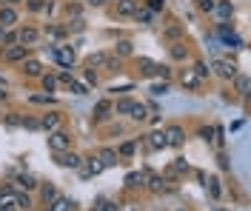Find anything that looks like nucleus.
<instances>
[{
  "label": "nucleus",
  "instance_id": "nucleus-1",
  "mask_svg": "<svg viewBox=\"0 0 251 211\" xmlns=\"http://www.w3.org/2000/svg\"><path fill=\"white\" fill-rule=\"evenodd\" d=\"M46 143H49V148L51 151H66V148L72 146V137L66 134V131H49V137H46Z\"/></svg>",
  "mask_w": 251,
  "mask_h": 211
},
{
  "label": "nucleus",
  "instance_id": "nucleus-2",
  "mask_svg": "<svg viewBox=\"0 0 251 211\" xmlns=\"http://www.w3.org/2000/svg\"><path fill=\"white\" fill-rule=\"evenodd\" d=\"M51 57H54L63 69H72V66H75V49H72V46H51Z\"/></svg>",
  "mask_w": 251,
  "mask_h": 211
},
{
  "label": "nucleus",
  "instance_id": "nucleus-3",
  "mask_svg": "<svg viewBox=\"0 0 251 211\" xmlns=\"http://www.w3.org/2000/svg\"><path fill=\"white\" fill-rule=\"evenodd\" d=\"M54 163H57L60 168H80V163H83V157L66 148V151H54Z\"/></svg>",
  "mask_w": 251,
  "mask_h": 211
},
{
  "label": "nucleus",
  "instance_id": "nucleus-4",
  "mask_svg": "<svg viewBox=\"0 0 251 211\" xmlns=\"http://www.w3.org/2000/svg\"><path fill=\"white\" fill-rule=\"evenodd\" d=\"M140 66H143V74L146 77H169V66H160V63H151V60H146V57H140Z\"/></svg>",
  "mask_w": 251,
  "mask_h": 211
},
{
  "label": "nucleus",
  "instance_id": "nucleus-5",
  "mask_svg": "<svg viewBox=\"0 0 251 211\" xmlns=\"http://www.w3.org/2000/svg\"><path fill=\"white\" fill-rule=\"evenodd\" d=\"M77 171H80V177H83V180H89V177H97V174L103 171V165H100V160H97V157H89V160L80 163Z\"/></svg>",
  "mask_w": 251,
  "mask_h": 211
},
{
  "label": "nucleus",
  "instance_id": "nucleus-6",
  "mask_svg": "<svg viewBox=\"0 0 251 211\" xmlns=\"http://www.w3.org/2000/svg\"><path fill=\"white\" fill-rule=\"evenodd\" d=\"M146 188H149V191H154V194H166V191H172L169 180L160 177V174H151V177H146Z\"/></svg>",
  "mask_w": 251,
  "mask_h": 211
},
{
  "label": "nucleus",
  "instance_id": "nucleus-7",
  "mask_svg": "<svg viewBox=\"0 0 251 211\" xmlns=\"http://www.w3.org/2000/svg\"><path fill=\"white\" fill-rule=\"evenodd\" d=\"M26 57H29V46H20V43L17 46H6V60L9 63H23Z\"/></svg>",
  "mask_w": 251,
  "mask_h": 211
},
{
  "label": "nucleus",
  "instance_id": "nucleus-8",
  "mask_svg": "<svg viewBox=\"0 0 251 211\" xmlns=\"http://www.w3.org/2000/svg\"><path fill=\"white\" fill-rule=\"evenodd\" d=\"M214 69H217L220 77H226V80H234L237 77V66L231 60H214Z\"/></svg>",
  "mask_w": 251,
  "mask_h": 211
},
{
  "label": "nucleus",
  "instance_id": "nucleus-9",
  "mask_svg": "<svg viewBox=\"0 0 251 211\" xmlns=\"http://www.w3.org/2000/svg\"><path fill=\"white\" fill-rule=\"evenodd\" d=\"M163 134H166V146H183V140H186V134H183L180 126H169Z\"/></svg>",
  "mask_w": 251,
  "mask_h": 211
},
{
  "label": "nucleus",
  "instance_id": "nucleus-10",
  "mask_svg": "<svg viewBox=\"0 0 251 211\" xmlns=\"http://www.w3.org/2000/svg\"><path fill=\"white\" fill-rule=\"evenodd\" d=\"M37 37H40V32H37V29H31V26H26V29H20V32H17V43H20V46H34V43H37Z\"/></svg>",
  "mask_w": 251,
  "mask_h": 211
},
{
  "label": "nucleus",
  "instance_id": "nucleus-11",
  "mask_svg": "<svg viewBox=\"0 0 251 211\" xmlns=\"http://www.w3.org/2000/svg\"><path fill=\"white\" fill-rule=\"evenodd\" d=\"M217 32H220V37H223V43H226V46H234V49H240V46H243V40H240L234 32H228V26H226V23H220Z\"/></svg>",
  "mask_w": 251,
  "mask_h": 211
},
{
  "label": "nucleus",
  "instance_id": "nucleus-12",
  "mask_svg": "<svg viewBox=\"0 0 251 211\" xmlns=\"http://www.w3.org/2000/svg\"><path fill=\"white\" fill-rule=\"evenodd\" d=\"M17 23V12L12 6H0V26L3 29H9V26H15Z\"/></svg>",
  "mask_w": 251,
  "mask_h": 211
},
{
  "label": "nucleus",
  "instance_id": "nucleus-13",
  "mask_svg": "<svg viewBox=\"0 0 251 211\" xmlns=\"http://www.w3.org/2000/svg\"><path fill=\"white\" fill-rule=\"evenodd\" d=\"M137 6H140V0H117V15L131 17L134 12H137Z\"/></svg>",
  "mask_w": 251,
  "mask_h": 211
},
{
  "label": "nucleus",
  "instance_id": "nucleus-14",
  "mask_svg": "<svg viewBox=\"0 0 251 211\" xmlns=\"http://www.w3.org/2000/svg\"><path fill=\"white\" fill-rule=\"evenodd\" d=\"M97 160H100V165L106 168V165H117L120 157H117V151H114V148H103V151L97 154Z\"/></svg>",
  "mask_w": 251,
  "mask_h": 211
},
{
  "label": "nucleus",
  "instance_id": "nucleus-15",
  "mask_svg": "<svg viewBox=\"0 0 251 211\" xmlns=\"http://www.w3.org/2000/svg\"><path fill=\"white\" fill-rule=\"evenodd\" d=\"M23 74H29V77H40V74H43V66L37 63V60H31V57H26V60H23Z\"/></svg>",
  "mask_w": 251,
  "mask_h": 211
},
{
  "label": "nucleus",
  "instance_id": "nucleus-16",
  "mask_svg": "<svg viewBox=\"0 0 251 211\" xmlns=\"http://www.w3.org/2000/svg\"><path fill=\"white\" fill-rule=\"evenodd\" d=\"M72 209H75V203H72V200H66V197H54V200L49 203L46 211H72Z\"/></svg>",
  "mask_w": 251,
  "mask_h": 211
},
{
  "label": "nucleus",
  "instance_id": "nucleus-17",
  "mask_svg": "<svg viewBox=\"0 0 251 211\" xmlns=\"http://www.w3.org/2000/svg\"><path fill=\"white\" fill-rule=\"evenodd\" d=\"M146 146L149 148H166V134H163V131H151V134L146 137Z\"/></svg>",
  "mask_w": 251,
  "mask_h": 211
},
{
  "label": "nucleus",
  "instance_id": "nucleus-18",
  "mask_svg": "<svg viewBox=\"0 0 251 211\" xmlns=\"http://www.w3.org/2000/svg\"><path fill=\"white\" fill-rule=\"evenodd\" d=\"M180 83H183V89H200V77L194 74V71H183V77H180Z\"/></svg>",
  "mask_w": 251,
  "mask_h": 211
},
{
  "label": "nucleus",
  "instance_id": "nucleus-19",
  "mask_svg": "<svg viewBox=\"0 0 251 211\" xmlns=\"http://www.w3.org/2000/svg\"><path fill=\"white\" fill-rule=\"evenodd\" d=\"M57 123H60V114H43V120H40V129H46V131H54L57 129Z\"/></svg>",
  "mask_w": 251,
  "mask_h": 211
},
{
  "label": "nucleus",
  "instance_id": "nucleus-20",
  "mask_svg": "<svg viewBox=\"0 0 251 211\" xmlns=\"http://www.w3.org/2000/svg\"><path fill=\"white\" fill-rule=\"evenodd\" d=\"M126 186H128V188H146V174H137V171H131V174L126 177Z\"/></svg>",
  "mask_w": 251,
  "mask_h": 211
},
{
  "label": "nucleus",
  "instance_id": "nucleus-21",
  "mask_svg": "<svg viewBox=\"0 0 251 211\" xmlns=\"http://www.w3.org/2000/svg\"><path fill=\"white\" fill-rule=\"evenodd\" d=\"M214 12H217V15L223 17V20H226V17L234 15V6H231L228 0H220V3H214Z\"/></svg>",
  "mask_w": 251,
  "mask_h": 211
},
{
  "label": "nucleus",
  "instance_id": "nucleus-22",
  "mask_svg": "<svg viewBox=\"0 0 251 211\" xmlns=\"http://www.w3.org/2000/svg\"><path fill=\"white\" fill-rule=\"evenodd\" d=\"M109 112H111V103H109V100H100V103L94 106V120H106Z\"/></svg>",
  "mask_w": 251,
  "mask_h": 211
},
{
  "label": "nucleus",
  "instance_id": "nucleus-23",
  "mask_svg": "<svg viewBox=\"0 0 251 211\" xmlns=\"http://www.w3.org/2000/svg\"><path fill=\"white\" fill-rule=\"evenodd\" d=\"M234 83H237V92H240V97H249V92H251V83H249V77H246V74H237V77H234Z\"/></svg>",
  "mask_w": 251,
  "mask_h": 211
},
{
  "label": "nucleus",
  "instance_id": "nucleus-24",
  "mask_svg": "<svg viewBox=\"0 0 251 211\" xmlns=\"http://www.w3.org/2000/svg\"><path fill=\"white\" fill-rule=\"evenodd\" d=\"M17 186H20V188H26V191H31V188H37V180L31 177V174H17Z\"/></svg>",
  "mask_w": 251,
  "mask_h": 211
},
{
  "label": "nucleus",
  "instance_id": "nucleus-25",
  "mask_svg": "<svg viewBox=\"0 0 251 211\" xmlns=\"http://www.w3.org/2000/svg\"><path fill=\"white\" fill-rule=\"evenodd\" d=\"M134 17H137V23H146V26H149V23L154 20V12H151V9H140V6H137Z\"/></svg>",
  "mask_w": 251,
  "mask_h": 211
},
{
  "label": "nucleus",
  "instance_id": "nucleus-26",
  "mask_svg": "<svg viewBox=\"0 0 251 211\" xmlns=\"http://www.w3.org/2000/svg\"><path fill=\"white\" fill-rule=\"evenodd\" d=\"M169 51H172L174 60H186V54H188V49L183 46V43H172V49H169Z\"/></svg>",
  "mask_w": 251,
  "mask_h": 211
},
{
  "label": "nucleus",
  "instance_id": "nucleus-27",
  "mask_svg": "<svg viewBox=\"0 0 251 211\" xmlns=\"http://www.w3.org/2000/svg\"><path fill=\"white\" fill-rule=\"evenodd\" d=\"M86 63L92 66V69H94V66H106V63H109V54H103V51H97V54H92V57H89Z\"/></svg>",
  "mask_w": 251,
  "mask_h": 211
},
{
  "label": "nucleus",
  "instance_id": "nucleus-28",
  "mask_svg": "<svg viewBox=\"0 0 251 211\" xmlns=\"http://www.w3.org/2000/svg\"><path fill=\"white\" fill-rule=\"evenodd\" d=\"M128 117H131V120H146V106H143V103H134L131 112H128Z\"/></svg>",
  "mask_w": 251,
  "mask_h": 211
},
{
  "label": "nucleus",
  "instance_id": "nucleus-29",
  "mask_svg": "<svg viewBox=\"0 0 251 211\" xmlns=\"http://www.w3.org/2000/svg\"><path fill=\"white\" fill-rule=\"evenodd\" d=\"M191 71H194V74H197L200 80H205V77L211 74V69H208V66H205L203 60H200V63H194V69H191Z\"/></svg>",
  "mask_w": 251,
  "mask_h": 211
},
{
  "label": "nucleus",
  "instance_id": "nucleus-30",
  "mask_svg": "<svg viewBox=\"0 0 251 211\" xmlns=\"http://www.w3.org/2000/svg\"><path fill=\"white\" fill-rule=\"evenodd\" d=\"M131 106H134V100L123 97V100H117V106H114V109H117V114H128V112H131Z\"/></svg>",
  "mask_w": 251,
  "mask_h": 211
},
{
  "label": "nucleus",
  "instance_id": "nucleus-31",
  "mask_svg": "<svg viewBox=\"0 0 251 211\" xmlns=\"http://www.w3.org/2000/svg\"><path fill=\"white\" fill-rule=\"evenodd\" d=\"M40 83H43V89H46V92H54L57 77H54V74H40Z\"/></svg>",
  "mask_w": 251,
  "mask_h": 211
},
{
  "label": "nucleus",
  "instance_id": "nucleus-32",
  "mask_svg": "<svg viewBox=\"0 0 251 211\" xmlns=\"http://www.w3.org/2000/svg\"><path fill=\"white\" fill-rule=\"evenodd\" d=\"M134 143H131V140H128V143H123V146L117 148V157H131V154H134Z\"/></svg>",
  "mask_w": 251,
  "mask_h": 211
},
{
  "label": "nucleus",
  "instance_id": "nucleus-33",
  "mask_svg": "<svg viewBox=\"0 0 251 211\" xmlns=\"http://www.w3.org/2000/svg\"><path fill=\"white\" fill-rule=\"evenodd\" d=\"M114 54H120V57H126V54H131V43H128V40H120V43L114 46Z\"/></svg>",
  "mask_w": 251,
  "mask_h": 211
},
{
  "label": "nucleus",
  "instance_id": "nucleus-34",
  "mask_svg": "<svg viewBox=\"0 0 251 211\" xmlns=\"http://www.w3.org/2000/svg\"><path fill=\"white\" fill-rule=\"evenodd\" d=\"M69 89H72V92H75V94H89V89H86V86H83V83H77V80H75V77H72V80H69Z\"/></svg>",
  "mask_w": 251,
  "mask_h": 211
},
{
  "label": "nucleus",
  "instance_id": "nucleus-35",
  "mask_svg": "<svg viewBox=\"0 0 251 211\" xmlns=\"http://www.w3.org/2000/svg\"><path fill=\"white\" fill-rule=\"evenodd\" d=\"M15 206H17L20 211H23V209H31V200H29V194H26V197H23V194H17V197H15Z\"/></svg>",
  "mask_w": 251,
  "mask_h": 211
},
{
  "label": "nucleus",
  "instance_id": "nucleus-36",
  "mask_svg": "<svg viewBox=\"0 0 251 211\" xmlns=\"http://www.w3.org/2000/svg\"><path fill=\"white\" fill-rule=\"evenodd\" d=\"M26 9L29 12H40V9H46V0H26Z\"/></svg>",
  "mask_w": 251,
  "mask_h": 211
},
{
  "label": "nucleus",
  "instance_id": "nucleus-37",
  "mask_svg": "<svg viewBox=\"0 0 251 211\" xmlns=\"http://www.w3.org/2000/svg\"><path fill=\"white\" fill-rule=\"evenodd\" d=\"M166 92H169V83H166V80H163V83H154V86H151V94H154V97L166 94Z\"/></svg>",
  "mask_w": 251,
  "mask_h": 211
},
{
  "label": "nucleus",
  "instance_id": "nucleus-38",
  "mask_svg": "<svg viewBox=\"0 0 251 211\" xmlns=\"http://www.w3.org/2000/svg\"><path fill=\"white\" fill-rule=\"evenodd\" d=\"M54 197H57V188H54V186H43V200H46V203H51Z\"/></svg>",
  "mask_w": 251,
  "mask_h": 211
},
{
  "label": "nucleus",
  "instance_id": "nucleus-39",
  "mask_svg": "<svg viewBox=\"0 0 251 211\" xmlns=\"http://www.w3.org/2000/svg\"><path fill=\"white\" fill-rule=\"evenodd\" d=\"M20 126H26V129H40V120H31V117H20Z\"/></svg>",
  "mask_w": 251,
  "mask_h": 211
},
{
  "label": "nucleus",
  "instance_id": "nucleus-40",
  "mask_svg": "<svg viewBox=\"0 0 251 211\" xmlns=\"http://www.w3.org/2000/svg\"><path fill=\"white\" fill-rule=\"evenodd\" d=\"M214 3H217V0H197L200 12H214Z\"/></svg>",
  "mask_w": 251,
  "mask_h": 211
},
{
  "label": "nucleus",
  "instance_id": "nucleus-41",
  "mask_svg": "<svg viewBox=\"0 0 251 211\" xmlns=\"http://www.w3.org/2000/svg\"><path fill=\"white\" fill-rule=\"evenodd\" d=\"M143 3H146V6H149L151 12H163V6H166L163 0H143Z\"/></svg>",
  "mask_w": 251,
  "mask_h": 211
},
{
  "label": "nucleus",
  "instance_id": "nucleus-42",
  "mask_svg": "<svg viewBox=\"0 0 251 211\" xmlns=\"http://www.w3.org/2000/svg\"><path fill=\"white\" fill-rule=\"evenodd\" d=\"M46 34H51V37H63L66 29H63V26H46Z\"/></svg>",
  "mask_w": 251,
  "mask_h": 211
},
{
  "label": "nucleus",
  "instance_id": "nucleus-43",
  "mask_svg": "<svg viewBox=\"0 0 251 211\" xmlns=\"http://www.w3.org/2000/svg\"><path fill=\"white\" fill-rule=\"evenodd\" d=\"M31 103H37V106H43V103H51V97H49V94H31Z\"/></svg>",
  "mask_w": 251,
  "mask_h": 211
},
{
  "label": "nucleus",
  "instance_id": "nucleus-44",
  "mask_svg": "<svg viewBox=\"0 0 251 211\" xmlns=\"http://www.w3.org/2000/svg\"><path fill=\"white\" fill-rule=\"evenodd\" d=\"M205 186H208V191H211V197H220V186H217V180H214V177L208 180Z\"/></svg>",
  "mask_w": 251,
  "mask_h": 211
},
{
  "label": "nucleus",
  "instance_id": "nucleus-45",
  "mask_svg": "<svg viewBox=\"0 0 251 211\" xmlns=\"http://www.w3.org/2000/svg\"><path fill=\"white\" fill-rule=\"evenodd\" d=\"M200 137L211 143V140H214V129H211V126H208V129H200Z\"/></svg>",
  "mask_w": 251,
  "mask_h": 211
},
{
  "label": "nucleus",
  "instance_id": "nucleus-46",
  "mask_svg": "<svg viewBox=\"0 0 251 211\" xmlns=\"http://www.w3.org/2000/svg\"><path fill=\"white\" fill-rule=\"evenodd\" d=\"M100 203H103V211H117L120 209L117 203H109V200H100Z\"/></svg>",
  "mask_w": 251,
  "mask_h": 211
},
{
  "label": "nucleus",
  "instance_id": "nucleus-47",
  "mask_svg": "<svg viewBox=\"0 0 251 211\" xmlns=\"http://www.w3.org/2000/svg\"><path fill=\"white\" fill-rule=\"evenodd\" d=\"M57 80H60V83H69V80H72V71H66V69H63L60 74H57Z\"/></svg>",
  "mask_w": 251,
  "mask_h": 211
},
{
  "label": "nucleus",
  "instance_id": "nucleus-48",
  "mask_svg": "<svg viewBox=\"0 0 251 211\" xmlns=\"http://www.w3.org/2000/svg\"><path fill=\"white\" fill-rule=\"evenodd\" d=\"M186 168H188L186 160H177V163H174V171H186Z\"/></svg>",
  "mask_w": 251,
  "mask_h": 211
},
{
  "label": "nucleus",
  "instance_id": "nucleus-49",
  "mask_svg": "<svg viewBox=\"0 0 251 211\" xmlns=\"http://www.w3.org/2000/svg\"><path fill=\"white\" fill-rule=\"evenodd\" d=\"M83 77H86V83H97V74H94L92 69H89V71H86V74H83Z\"/></svg>",
  "mask_w": 251,
  "mask_h": 211
},
{
  "label": "nucleus",
  "instance_id": "nucleus-50",
  "mask_svg": "<svg viewBox=\"0 0 251 211\" xmlns=\"http://www.w3.org/2000/svg\"><path fill=\"white\" fill-rule=\"evenodd\" d=\"M6 123H9V126H20V117H17V114H12V117H6Z\"/></svg>",
  "mask_w": 251,
  "mask_h": 211
},
{
  "label": "nucleus",
  "instance_id": "nucleus-51",
  "mask_svg": "<svg viewBox=\"0 0 251 211\" xmlns=\"http://www.w3.org/2000/svg\"><path fill=\"white\" fill-rule=\"evenodd\" d=\"M3 46H6V29L0 26V49H3Z\"/></svg>",
  "mask_w": 251,
  "mask_h": 211
},
{
  "label": "nucleus",
  "instance_id": "nucleus-52",
  "mask_svg": "<svg viewBox=\"0 0 251 211\" xmlns=\"http://www.w3.org/2000/svg\"><path fill=\"white\" fill-rule=\"evenodd\" d=\"M117 211H137V206H134V203H126L123 209H117Z\"/></svg>",
  "mask_w": 251,
  "mask_h": 211
},
{
  "label": "nucleus",
  "instance_id": "nucleus-53",
  "mask_svg": "<svg viewBox=\"0 0 251 211\" xmlns=\"http://www.w3.org/2000/svg\"><path fill=\"white\" fill-rule=\"evenodd\" d=\"M86 3H89V6H103L106 0H86Z\"/></svg>",
  "mask_w": 251,
  "mask_h": 211
},
{
  "label": "nucleus",
  "instance_id": "nucleus-54",
  "mask_svg": "<svg viewBox=\"0 0 251 211\" xmlns=\"http://www.w3.org/2000/svg\"><path fill=\"white\" fill-rule=\"evenodd\" d=\"M92 211H103V203L97 200V203H94V209H92Z\"/></svg>",
  "mask_w": 251,
  "mask_h": 211
},
{
  "label": "nucleus",
  "instance_id": "nucleus-55",
  "mask_svg": "<svg viewBox=\"0 0 251 211\" xmlns=\"http://www.w3.org/2000/svg\"><path fill=\"white\" fill-rule=\"evenodd\" d=\"M15 3H20V0H6V6H15Z\"/></svg>",
  "mask_w": 251,
  "mask_h": 211
},
{
  "label": "nucleus",
  "instance_id": "nucleus-56",
  "mask_svg": "<svg viewBox=\"0 0 251 211\" xmlns=\"http://www.w3.org/2000/svg\"><path fill=\"white\" fill-rule=\"evenodd\" d=\"M214 211H223V209H214Z\"/></svg>",
  "mask_w": 251,
  "mask_h": 211
}]
</instances>
